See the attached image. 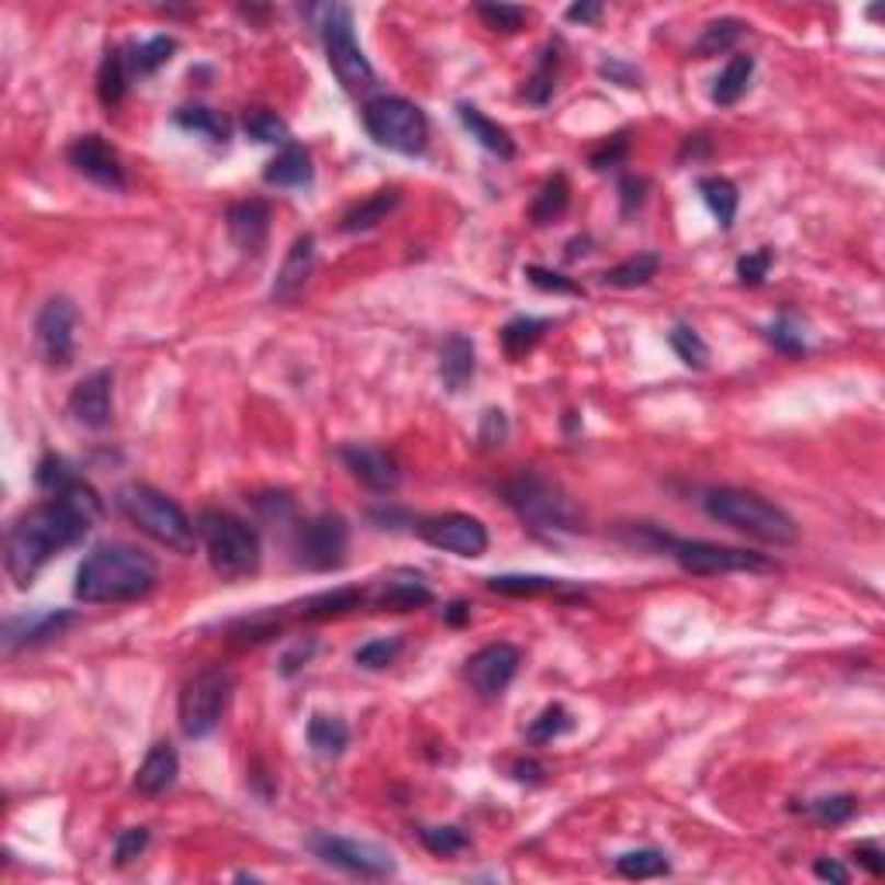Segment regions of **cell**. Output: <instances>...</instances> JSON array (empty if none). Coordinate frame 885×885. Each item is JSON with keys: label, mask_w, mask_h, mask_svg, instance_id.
<instances>
[{"label": "cell", "mask_w": 885, "mask_h": 885, "mask_svg": "<svg viewBox=\"0 0 885 885\" xmlns=\"http://www.w3.org/2000/svg\"><path fill=\"white\" fill-rule=\"evenodd\" d=\"M101 519V495L87 481L73 478L66 489L53 492L28 513H21L8 529L4 543V567L14 588H32L38 571L46 567L56 553L77 547Z\"/></svg>", "instance_id": "obj_1"}, {"label": "cell", "mask_w": 885, "mask_h": 885, "mask_svg": "<svg viewBox=\"0 0 885 885\" xmlns=\"http://www.w3.org/2000/svg\"><path fill=\"white\" fill-rule=\"evenodd\" d=\"M312 651H315V644H312V640H308V644H298V647H295L291 654L284 657V675H295V671L301 668V664H304L308 657H312Z\"/></svg>", "instance_id": "obj_62"}, {"label": "cell", "mask_w": 885, "mask_h": 885, "mask_svg": "<svg viewBox=\"0 0 885 885\" xmlns=\"http://www.w3.org/2000/svg\"><path fill=\"white\" fill-rule=\"evenodd\" d=\"M633 537L651 543L689 574H734V571H771V561L761 553H750L740 547H723L710 540H681L671 533H660L654 526H640Z\"/></svg>", "instance_id": "obj_7"}, {"label": "cell", "mask_w": 885, "mask_h": 885, "mask_svg": "<svg viewBox=\"0 0 885 885\" xmlns=\"http://www.w3.org/2000/svg\"><path fill=\"white\" fill-rule=\"evenodd\" d=\"M744 35V21L740 18H720V21H710V25L702 28V35L696 38L692 46V56L696 59H713L720 53H729L740 42Z\"/></svg>", "instance_id": "obj_34"}, {"label": "cell", "mask_w": 885, "mask_h": 885, "mask_svg": "<svg viewBox=\"0 0 885 885\" xmlns=\"http://www.w3.org/2000/svg\"><path fill=\"white\" fill-rule=\"evenodd\" d=\"M616 872L623 875V878H660V875L671 872V865H668V858H664L660 851L640 848V851L619 854L616 858Z\"/></svg>", "instance_id": "obj_42"}, {"label": "cell", "mask_w": 885, "mask_h": 885, "mask_svg": "<svg viewBox=\"0 0 885 885\" xmlns=\"http://www.w3.org/2000/svg\"><path fill=\"white\" fill-rule=\"evenodd\" d=\"M367 602L378 609H394V612H409V609H423L433 602V591L423 582V574L415 571H394L388 578H381L373 588H367Z\"/></svg>", "instance_id": "obj_20"}, {"label": "cell", "mask_w": 885, "mask_h": 885, "mask_svg": "<svg viewBox=\"0 0 885 885\" xmlns=\"http://www.w3.org/2000/svg\"><path fill=\"white\" fill-rule=\"evenodd\" d=\"M77 474L70 471V463H66L62 457H56V453H46L38 460V468H35V484L38 489H46V492H59V489H66V484H70Z\"/></svg>", "instance_id": "obj_50"}, {"label": "cell", "mask_w": 885, "mask_h": 885, "mask_svg": "<svg viewBox=\"0 0 885 885\" xmlns=\"http://www.w3.org/2000/svg\"><path fill=\"white\" fill-rule=\"evenodd\" d=\"M768 343L779 349V353H785V357H803L806 353V336H803V325L795 322L792 315H779L774 319L771 325H768Z\"/></svg>", "instance_id": "obj_46"}, {"label": "cell", "mask_w": 885, "mask_h": 885, "mask_svg": "<svg viewBox=\"0 0 885 885\" xmlns=\"http://www.w3.org/2000/svg\"><path fill=\"white\" fill-rule=\"evenodd\" d=\"M402 647H405L402 636H381V640H370V644H364L357 654H353V660H357L360 668H367V671H378V668L394 664V657L402 654Z\"/></svg>", "instance_id": "obj_47"}, {"label": "cell", "mask_w": 885, "mask_h": 885, "mask_svg": "<svg viewBox=\"0 0 885 885\" xmlns=\"http://www.w3.org/2000/svg\"><path fill=\"white\" fill-rule=\"evenodd\" d=\"M854 858L861 861V865L869 869V875H882L885 872V861H882V848L875 844V840H861V844L854 848Z\"/></svg>", "instance_id": "obj_57"}, {"label": "cell", "mask_w": 885, "mask_h": 885, "mask_svg": "<svg viewBox=\"0 0 885 885\" xmlns=\"http://www.w3.org/2000/svg\"><path fill=\"white\" fill-rule=\"evenodd\" d=\"M146 848H149V830L146 827H128L115 840V861H118V865H128V861L139 858Z\"/></svg>", "instance_id": "obj_54"}, {"label": "cell", "mask_w": 885, "mask_h": 885, "mask_svg": "<svg viewBox=\"0 0 885 885\" xmlns=\"http://www.w3.org/2000/svg\"><path fill=\"white\" fill-rule=\"evenodd\" d=\"M349 550V526L336 513H322L298 526L295 533V558L308 571H336L346 564Z\"/></svg>", "instance_id": "obj_12"}, {"label": "cell", "mask_w": 885, "mask_h": 885, "mask_svg": "<svg viewBox=\"0 0 885 885\" xmlns=\"http://www.w3.org/2000/svg\"><path fill=\"white\" fill-rule=\"evenodd\" d=\"M750 77H755V56H744V53L734 56L726 62V70L716 77V83H713V101L720 107H734L747 94Z\"/></svg>", "instance_id": "obj_31"}, {"label": "cell", "mask_w": 885, "mask_h": 885, "mask_svg": "<svg viewBox=\"0 0 885 885\" xmlns=\"http://www.w3.org/2000/svg\"><path fill=\"white\" fill-rule=\"evenodd\" d=\"M66 160H70V166L80 176H87V181L97 184V187H107V191L128 187V176H125L118 152L111 149L101 136H80L70 149H66Z\"/></svg>", "instance_id": "obj_16"}, {"label": "cell", "mask_w": 885, "mask_h": 885, "mask_svg": "<svg viewBox=\"0 0 885 885\" xmlns=\"http://www.w3.org/2000/svg\"><path fill=\"white\" fill-rule=\"evenodd\" d=\"M813 872H816V878H824V882H837V885H848L851 882V872L840 865V861H834V858H816Z\"/></svg>", "instance_id": "obj_58"}, {"label": "cell", "mask_w": 885, "mask_h": 885, "mask_svg": "<svg viewBox=\"0 0 885 885\" xmlns=\"http://www.w3.org/2000/svg\"><path fill=\"white\" fill-rule=\"evenodd\" d=\"M602 77H612V80H619L623 87H636V73L630 70V66H623V62H616V59H609V62H602V70H599Z\"/></svg>", "instance_id": "obj_60"}, {"label": "cell", "mask_w": 885, "mask_h": 885, "mask_svg": "<svg viewBox=\"0 0 885 885\" xmlns=\"http://www.w3.org/2000/svg\"><path fill=\"white\" fill-rule=\"evenodd\" d=\"M173 122L181 125L184 131H197V136H205L208 142H218V146H226L229 142V131H232L229 118L221 115V111H215V107H205V104L181 107L173 115Z\"/></svg>", "instance_id": "obj_29"}, {"label": "cell", "mask_w": 885, "mask_h": 885, "mask_svg": "<svg viewBox=\"0 0 885 885\" xmlns=\"http://www.w3.org/2000/svg\"><path fill=\"white\" fill-rule=\"evenodd\" d=\"M547 329H550V322L547 319H533V315H516L513 322H505V329H502V349H505V357L508 360L526 357V353L543 340Z\"/></svg>", "instance_id": "obj_35"}, {"label": "cell", "mask_w": 885, "mask_h": 885, "mask_svg": "<svg viewBox=\"0 0 885 885\" xmlns=\"http://www.w3.org/2000/svg\"><path fill=\"white\" fill-rule=\"evenodd\" d=\"M526 280L533 287H540V291H553V295H585L582 284H574L571 277H564L558 271L537 267V263H529V267H526Z\"/></svg>", "instance_id": "obj_51"}, {"label": "cell", "mask_w": 885, "mask_h": 885, "mask_svg": "<svg viewBox=\"0 0 885 885\" xmlns=\"http://www.w3.org/2000/svg\"><path fill=\"white\" fill-rule=\"evenodd\" d=\"M474 11L492 32L513 35V32H519L526 25V8H516V4H478Z\"/></svg>", "instance_id": "obj_49"}, {"label": "cell", "mask_w": 885, "mask_h": 885, "mask_svg": "<svg viewBox=\"0 0 885 885\" xmlns=\"http://www.w3.org/2000/svg\"><path fill=\"white\" fill-rule=\"evenodd\" d=\"M660 267V256L657 253H636L623 263H616V267H609L602 274V284L606 287H623V291H630V287H644Z\"/></svg>", "instance_id": "obj_38"}, {"label": "cell", "mask_w": 885, "mask_h": 885, "mask_svg": "<svg viewBox=\"0 0 885 885\" xmlns=\"http://www.w3.org/2000/svg\"><path fill=\"white\" fill-rule=\"evenodd\" d=\"M263 181L271 187H312L315 166H312V157H308V149L298 142H287L267 163V170H263Z\"/></svg>", "instance_id": "obj_25"}, {"label": "cell", "mask_w": 885, "mask_h": 885, "mask_svg": "<svg viewBox=\"0 0 885 885\" xmlns=\"http://www.w3.org/2000/svg\"><path fill=\"white\" fill-rule=\"evenodd\" d=\"M367 606V588H336V591H322L315 599H308L301 606V616L304 619H332V616H343V612H353Z\"/></svg>", "instance_id": "obj_37"}, {"label": "cell", "mask_w": 885, "mask_h": 885, "mask_svg": "<svg viewBox=\"0 0 885 885\" xmlns=\"http://www.w3.org/2000/svg\"><path fill=\"white\" fill-rule=\"evenodd\" d=\"M197 537H202L208 561L221 582H242L260 571V537L239 516L221 513V508H205L197 516Z\"/></svg>", "instance_id": "obj_6"}, {"label": "cell", "mask_w": 885, "mask_h": 885, "mask_svg": "<svg viewBox=\"0 0 885 885\" xmlns=\"http://www.w3.org/2000/svg\"><path fill=\"white\" fill-rule=\"evenodd\" d=\"M457 115H460L463 128L471 131V139H478L489 152H495V157H502V160H513V157H516V142H513V136H508V131H505L498 122H492L489 115H481V111H478L474 104H460V107H457Z\"/></svg>", "instance_id": "obj_27"}, {"label": "cell", "mask_w": 885, "mask_h": 885, "mask_svg": "<svg viewBox=\"0 0 885 885\" xmlns=\"http://www.w3.org/2000/svg\"><path fill=\"white\" fill-rule=\"evenodd\" d=\"M402 205V191L398 187H381L367 194L364 202L353 205L343 218H340V229L343 232H367V229H378L381 221H388V215Z\"/></svg>", "instance_id": "obj_26"}, {"label": "cell", "mask_w": 885, "mask_h": 885, "mask_svg": "<svg viewBox=\"0 0 885 885\" xmlns=\"http://www.w3.org/2000/svg\"><path fill=\"white\" fill-rule=\"evenodd\" d=\"M322 46H325V59L332 66V73L343 83L346 94H364L373 87V66L364 56L357 32H353V11L349 8H325L322 18Z\"/></svg>", "instance_id": "obj_10"}, {"label": "cell", "mask_w": 885, "mask_h": 885, "mask_svg": "<svg viewBox=\"0 0 885 885\" xmlns=\"http://www.w3.org/2000/svg\"><path fill=\"white\" fill-rule=\"evenodd\" d=\"M160 564L131 543H97L77 567V599L91 606L136 602L157 588Z\"/></svg>", "instance_id": "obj_2"}, {"label": "cell", "mask_w": 885, "mask_h": 885, "mask_svg": "<svg viewBox=\"0 0 885 885\" xmlns=\"http://www.w3.org/2000/svg\"><path fill=\"white\" fill-rule=\"evenodd\" d=\"M226 226L232 242L242 253H260L263 242L271 235V205L263 197H250V202H235L226 215Z\"/></svg>", "instance_id": "obj_22"}, {"label": "cell", "mask_w": 885, "mask_h": 885, "mask_svg": "<svg viewBox=\"0 0 885 885\" xmlns=\"http://www.w3.org/2000/svg\"><path fill=\"white\" fill-rule=\"evenodd\" d=\"M627 149H630L627 131H623V136H612L602 149H595V152H591V170H609V166H616V163H623V160H627Z\"/></svg>", "instance_id": "obj_55"}, {"label": "cell", "mask_w": 885, "mask_h": 885, "mask_svg": "<svg viewBox=\"0 0 885 885\" xmlns=\"http://www.w3.org/2000/svg\"><path fill=\"white\" fill-rule=\"evenodd\" d=\"M242 131H246V139H253L260 146H287L291 142V128H287V122L271 107H250L246 118H242Z\"/></svg>", "instance_id": "obj_36"}, {"label": "cell", "mask_w": 885, "mask_h": 885, "mask_svg": "<svg viewBox=\"0 0 885 885\" xmlns=\"http://www.w3.org/2000/svg\"><path fill=\"white\" fill-rule=\"evenodd\" d=\"M340 457L349 468V474L357 478L360 484H367L370 492H394L398 484H402V468H398V460L381 447L349 442V447L340 450Z\"/></svg>", "instance_id": "obj_17"}, {"label": "cell", "mask_w": 885, "mask_h": 885, "mask_svg": "<svg viewBox=\"0 0 885 885\" xmlns=\"http://www.w3.org/2000/svg\"><path fill=\"white\" fill-rule=\"evenodd\" d=\"M502 498L513 513L540 533H578L582 529V508L540 471H519L502 484Z\"/></svg>", "instance_id": "obj_3"}, {"label": "cell", "mask_w": 885, "mask_h": 885, "mask_svg": "<svg viewBox=\"0 0 885 885\" xmlns=\"http://www.w3.org/2000/svg\"><path fill=\"white\" fill-rule=\"evenodd\" d=\"M668 343H671V349L678 353V360L685 367H692V370H705V367H710V346H705V340L699 336L692 325L678 322L668 332Z\"/></svg>", "instance_id": "obj_43"}, {"label": "cell", "mask_w": 885, "mask_h": 885, "mask_svg": "<svg viewBox=\"0 0 885 885\" xmlns=\"http://www.w3.org/2000/svg\"><path fill=\"white\" fill-rule=\"evenodd\" d=\"M442 616H447V623H450V627H463V623H468V619H471V606H468V602H450V609L442 612Z\"/></svg>", "instance_id": "obj_63"}, {"label": "cell", "mask_w": 885, "mask_h": 885, "mask_svg": "<svg viewBox=\"0 0 885 885\" xmlns=\"http://www.w3.org/2000/svg\"><path fill=\"white\" fill-rule=\"evenodd\" d=\"M77 616L66 609H42V612H25V616H8L4 619V651H18L28 644H42V640L59 636L66 627H73Z\"/></svg>", "instance_id": "obj_19"}, {"label": "cell", "mask_w": 885, "mask_h": 885, "mask_svg": "<svg viewBox=\"0 0 885 885\" xmlns=\"http://www.w3.org/2000/svg\"><path fill=\"white\" fill-rule=\"evenodd\" d=\"M571 205V184L564 173H553L550 181L537 191L533 205H529V218H533V226H550V221H558Z\"/></svg>", "instance_id": "obj_33"}, {"label": "cell", "mask_w": 885, "mask_h": 885, "mask_svg": "<svg viewBox=\"0 0 885 885\" xmlns=\"http://www.w3.org/2000/svg\"><path fill=\"white\" fill-rule=\"evenodd\" d=\"M173 53H176V38H170V35H152L149 42H142V46L131 49L128 66H131V73H136V77H152V73L160 70V66L170 62Z\"/></svg>", "instance_id": "obj_40"}, {"label": "cell", "mask_w": 885, "mask_h": 885, "mask_svg": "<svg viewBox=\"0 0 885 885\" xmlns=\"http://www.w3.org/2000/svg\"><path fill=\"white\" fill-rule=\"evenodd\" d=\"M702 508L710 513L716 522L737 529V533H747L761 543H774V547H789L800 540V529H795L792 516L785 508H779L774 502H768L758 492L747 489H713L705 492Z\"/></svg>", "instance_id": "obj_4"}, {"label": "cell", "mask_w": 885, "mask_h": 885, "mask_svg": "<svg viewBox=\"0 0 885 885\" xmlns=\"http://www.w3.org/2000/svg\"><path fill=\"white\" fill-rule=\"evenodd\" d=\"M478 370V349L474 340L463 336V332H453V336L442 340L439 346V378L450 391H463L471 384Z\"/></svg>", "instance_id": "obj_23"}, {"label": "cell", "mask_w": 885, "mask_h": 885, "mask_svg": "<svg viewBox=\"0 0 885 885\" xmlns=\"http://www.w3.org/2000/svg\"><path fill=\"white\" fill-rule=\"evenodd\" d=\"M77 322H80V312L70 298H49L42 304V312L35 319V343L42 349V357H46L49 367H70L73 357H77Z\"/></svg>", "instance_id": "obj_13"}, {"label": "cell", "mask_w": 885, "mask_h": 885, "mask_svg": "<svg viewBox=\"0 0 885 885\" xmlns=\"http://www.w3.org/2000/svg\"><path fill=\"white\" fill-rule=\"evenodd\" d=\"M308 744H312V750L322 758H340L349 747V726L340 716L315 713L308 720Z\"/></svg>", "instance_id": "obj_32"}, {"label": "cell", "mask_w": 885, "mask_h": 885, "mask_svg": "<svg viewBox=\"0 0 885 885\" xmlns=\"http://www.w3.org/2000/svg\"><path fill=\"white\" fill-rule=\"evenodd\" d=\"M111 384H115V373L107 367L87 373L70 391V402H66L73 423H80L83 429H104L111 423Z\"/></svg>", "instance_id": "obj_18"}, {"label": "cell", "mask_w": 885, "mask_h": 885, "mask_svg": "<svg viewBox=\"0 0 885 885\" xmlns=\"http://www.w3.org/2000/svg\"><path fill=\"white\" fill-rule=\"evenodd\" d=\"M308 848L315 858H322L325 865L340 869L346 875H360V878H388L394 875V858L370 844V840H353L340 834H312L308 837Z\"/></svg>", "instance_id": "obj_11"}, {"label": "cell", "mask_w": 885, "mask_h": 885, "mask_svg": "<svg viewBox=\"0 0 885 885\" xmlns=\"http://www.w3.org/2000/svg\"><path fill=\"white\" fill-rule=\"evenodd\" d=\"M418 840H423V848L433 851L436 858H453V854L471 848L468 830H460V827H423L418 830Z\"/></svg>", "instance_id": "obj_44"}, {"label": "cell", "mask_w": 885, "mask_h": 885, "mask_svg": "<svg viewBox=\"0 0 885 885\" xmlns=\"http://www.w3.org/2000/svg\"><path fill=\"white\" fill-rule=\"evenodd\" d=\"M567 729H574V716L564 710L561 702H553V705H547V710L533 723H529V740H533V744H550V740L564 737Z\"/></svg>", "instance_id": "obj_45"}, {"label": "cell", "mask_w": 885, "mask_h": 885, "mask_svg": "<svg viewBox=\"0 0 885 885\" xmlns=\"http://www.w3.org/2000/svg\"><path fill=\"white\" fill-rule=\"evenodd\" d=\"M364 128L370 139L402 152V157H418L429 146V118L426 111L409 97H373L364 104Z\"/></svg>", "instance_id": "obj_8"}, {"label": "cell", "mask_w": 885, "mask_h": 885, "mask_svg": "<svg viewBox=\"0 0 885 885\" xmlns=\"http://www.w3.org/2000/svg\"><path fill=\"white\" fill-rule=\"evenodd\" d=\"M176 774H181V758H176V747L170 740H157L149 747L146 761L136 771V792L139 795H163Z\"/></svg>", "instance_id": "obj_24"}, {"label": "cell", "mask_w": 885, "mask_h": 885, "mask_svg": "<svg viewBox=\"0 0 885 885\" xmlns=\"http://www.w3.org/2000/svg\"><path fill=\"white\" fill-rule=\"evenodd\" d=\"M519 664H522L519 647H513V644H489V647H481L468 660V681H471V689L481 699L495 702V699L505 696V689L519 675Z\"/></svg>", "instance_id": "obj_15"}, {"label": "cell", "mask_w": 885, "mask_h": 885, "mask_svg": "<svg viewBox=\"0 0 885 885\" xmlns=\"http://www.w3.org/2000/svg\"><path fill=\"white\" fill-rule=\"evenodd\" d=\"M858 809V800L854 795H824V800H816L809 806L813 813V820L820 824V827H840V824H848L851 816Z\"/></svg>", "instance_id": "obj_48"}, {"label": "cell", "mask_w": 885, "mask_h": 885, "mask_svg": "<svg viewBox=\"0 0 885 885\" xmlns=\"http://www.w3.org/2000/svg\"><path fill=\"white\" fill-rule=\"evenodd\" d=\"M128 77H131V66H128L125 49H118V46L107 49L101 59V70H97V97L104 107H118L125 101Z\"/></svg>", "instance_id": "obj_28"}, {"label": "cell", "mask_w": 885, "mask_h": 885, "mask_svg": "<svg viewBox=\"0 0 885 885\" xmlns=\"http://www.w3.org/2000/svg\"><path fill=\"white\" fill-rule=\"evenodd\" d=\"M644 191H647L644 176H623V184H619V194H623V215H633V208L644 205Z\"/></svg>", "instance_id": "obj_56"}, {"label": "cell", "mask_w": 885, "mask_h": 885, "mask_svg": "<svg viewBox=\"0 0 885 885\" xmlns=\"http://www.w3.org/2000/svg\"><path fill=\"white\" fill-rule=\"evenodd\" d=\"M232 696V675L221 664H208L181 689V702H176V720H181L184 737L202 740L221 723Z\"/></svg>", "instance_id": "obj_9"}, {"label": "cell", "mask_w": 885, "mask_h": 885, "mask_svg": "<svg viewBox=\"0 0 885 885\" xmlns=\"http://www.w3.org/2000/svg\"><path fill=\"white\" fill-rule=\"evenodd\" d=\"M312 271H315V235H312V232H301V235L291 242V250H287L284 263H280L271 298H274L277 304H291V301H298V295L304 291L308 277H312Z\"/></svg>", "instance_id": "obj_21"}, {"label": "cell", "mask_w": 885, "mask_h": 885, "mask_svg": "<svg viewBox=\"0 0 885 885\" xmlns=\"http://www.w3.org/2000/svg\"><path fill=\"white\" fill-rule=\"evenodd\" d=\"M768 271H771V250H768V246H765V250H758V253H750V256H740V260H737V277H740V284H747V287H758V284H765Z\"/></svg>", "instance_id": "obj_53"}, {"label": "cell", "mask_w": 885, "mask_h": 885, "mask_svg": "<svg viewBox=\"0 0 885 885\" xmlns=\"http://www.w3.org/2000/svg\"><path fill=\"white\" fill-rule=\"evenodd\" d=\"M118 508L122 516L139 526L149 540H157L160 547L173 550V553H194L197 547V526L191 522V516L176 505L170 495H163L152 484H139L131 481L118 492Z\"/></svg>", "instance_id": "obj_5"}, {"label": "cell", "mask_w": 885, "mask_h": 885, "mask_svg": "<svg viewBox=\"0 0 885 885\" xmlns=\"http://www.w3.org/2000/svg\"><path fill=\"white\" fill-rule=\"evenodd\" d=\"M478 439H481L484 450H495V447H502V442L508 439V418H505L502 409H489V412L481 415Z\"/></svg>", "instance_id": "obj_52"}, {"label": "cell", "mask_w": 885, "mask_h": 885, "mask_svg": "<svg viewBox=\"0 0 885 885\" xmlns=\"http://www.w3.org/2000/svg\"><path fill=\"white\" fill-rule=\"evenodd\" d=\"M415 533L423 537L429 547L457 553V558H481L489 550V529L481 519L468 513H442V516H426L415 522Z\"/></svg>", "instance_id": "obj_14"}, {"label": "cell", "mask_w": 885, "mask_h": 885, "mask_svg": "<svg viewBox=\"0 0 885 885\" xmlns=\"http://www.w3.org/2000/svg\"><path fill=\"white\" fill-rule=\"evenodd\" d=\"M489 588L522 599V595H558L567 585L561 578H547V574H495V578H489Z\"/></svg>", "instance_id": "obj_39"}, {"label": "cell", "mask_w": 885, "mask_h": 885, "mask_svg": "<svg viewBox=\"0 0 885 885\" xmlns=\"http://www.w3.org/2000/svg\"><path fill=\"white\" fill-rule=\"evenodd\" d=\"M567 21H582V25H591V21H599L602 18V4H571L564 11Z\"/></svg>", "instance_id": "obj_61"}, {"label": "cell", "mask_w": 885, "mask_h": 885, "mask_svg": "<svg viewBox=\"0 0 885 885\" xmlns=\"http://www.w3.org/2000/svg\"><path fill=\"white\" fill-rule=\"evenodd\" d=\"M699 194H702L705 208H710L713 218L720 221V229H734L737 205H740V194H737L734 181H726V176H702Z\"/></svg>", "instance_id": "obj_30"}, {"label": "cell", "mask_w": 885, "mask_h": 885, "mask_svg": "<svg viewBox=\"0 0 885 885\" xmlns=\"http://www.w3.org/2000/svg\"><path fill=\"white\" fill-rule=\"evenodd\" d=\"M558 66H561V46H547L540 56L537 73L526 80V91H522L526 101L547 104L553 97V91H558Z\"/></svg>", "instance_id": "obj_41"}, {"label": "cell", "mask_w": 885, "mask_h": 885, "mask_svg": "<svg viewBox=\"0 0 885 885\" xmlns=\"http://www.w3.org/2000/svg\"><path fill=\"white\" fill-rule=\"evenodd\" d=\"M513 774H516L519 782L540 785V782H543V774H547V768H543L540 761H533V758H529V761H516V765H513Z\"/></svg>", "instance_id": "obj_59"}]
</instances>
